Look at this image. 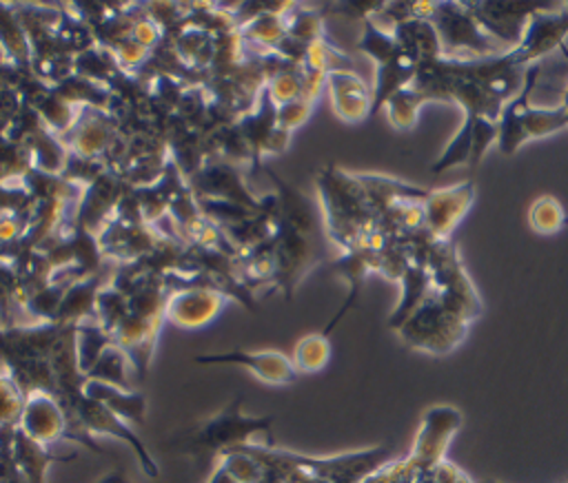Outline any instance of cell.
I'll return each instance as SVG.
<instances>
[{"mask_svg":"<svg viewBox=\"0 0 568 483\" xmlns=\"http://www.w3.org/2000/svg\"><path fill=\"white\" fill-rule=\"evenodd\" d=\"M82 392L87 397H91L93 401L102 403L104 408H109L115 417H120L126 423H144L146 419V399L142 392L135 390H124L104 381H95V379H84Z\"/></svg>","mask_w":568,"mask_h":483,"instance_id":"e0dca14e","label":"cell"},{"mask_svg":"<svg viewBox=\"0 0 568 483\" xmlns=\"http://www.w3.org/2000/svg\"><path fill=\"white\" fill-rule=\"evenodd\" d=\"M566 213H564V206L550 197V195H541L532 202L530 210H528V224L532 226V230L537 233H557L564 228L566 224Z\"/></svg>","mask_w":568,"mask_h":483,"instance_id":"d4e9b609","label":"cell"},{"mask_svg":"<svg viewBox=\"0 0 568 483\" xmlns=\"http://www.w3.org/2000/svg\"><path fill=\"white\" fill-rule=\"evenodd\" d=\"M313 113V102L297 97L293 102H286L282 106H277V126H282L284 131H295L300 129Z\"/></svg>","mask_w":568,"mask_h":483,"instance_id":"4316f807","label":"cell"},{"mask_svg":"<svg viewBox=\"0 0 568 483\" xmlns=\"http://www.w3.org/2000/svg\"><path fill=\"white\" fill-rule=\"evenodd\" d=\"M209 483H240V481L233 476V472H231L222 461H217V465H215V470H213Z\"/></svg>","mask_w":568,"mask_h":483,"instance_id":"83f0119b","label":"cell"},{"mask_svg":"<svg viewBox=\"0 0 568 483\" xmlns=\"http://www.w3.org/2000/svg\"><path fill=\"white\" fill-rule=\"evenodd\" d=\"M115 137V117L106 109L82 106L78 109L73 126L62 135V142L71 151V155L104 162V155Z\"/></svg>","mask_w":568,"mask_h":483,"instance_id":"9c48e42d","label":"cell"},{"mask_svg":"<svg viewBox=\"0 0 568 483\" xmlns=\"http://www.w3.org/2000/svg\"><path fill=\"white\" fill-rule=\"evenodd\" d=\"M189 188L200 199H217V202H233L248 208L260 210L264 206V199L253 197L248 186L244 184L242 175L231 162L217 160L202 164L197 171L191 173Z\"/></svg>","mask_w":568,"mask_h":483,"instance_id":"52a82bcc","label":"cell"},{"mask_svg":"<svg viewBox=\"0 0 568 483\" xmlns=\"http://www.w3.org/2000/svg\"><path fill=\"white\" fill-rule=\"evenodd\" d=\"M402 284V301L397 306V310L390 315V326L399 330V326L419 308V304L428 297L433 281H430V273L424 266H415L410 264L406 268V273L399 279Z\"/></svg>","mask_w":568,"mask_h":483,"instance_id":"ffe728a7","label":"cell"},{"mask_svg":"<svg viewBox=\"0 0 568 483\" xmlns=\"http://www.w3.org/2000/svg\"><path fill=\"white\" fill-rule=\"evenodd\" d=\"M0 47L13 66L31 64V42L13 4H0Z\"/></svg>","mask_w":568,"mask_h":483,"instance_id":"d6986e66","label":"cell"},{"mask_svg":"<svg viewBox=\"0 0 568 483\" xmlns=\"http://www.w3.org/2000/svg\"><path fill=\"white\" fill-rule=\"evenodd\" d=\"M568 38V4H559L555 9L539 7L521 35V42L510 49V55L517 66L526 69L528 64L541 62L550 53L559 51Z\"/></svg>","mask_w":568,"mask_h":483,"instance_id":"8992f818","label":"cell"},{"mask_svg":"<svg viewBox=\"0 0 568 483\" xmlns=\"http://www.w3.org/2000/svg\"><path fill=\"white\" fill-rule=\"evenodd\" d=\"M430 102L419 89H415L413 84L399 89L395 95H390V100L384 104L388 122L393 124V129L406 131L413 129L419 115V109Z\"/></svg>","mask_w":568,"mask_h":483,"instance_id":"7402d4cb","label":"cell"},{"mask_svg":"<svg viewBox=\"0 0 568 483\" xmlns=\"http://www.w3.org/2000/svg\"><path fill=\"white\" fill-rule=\"evenodd\" d=\"M64 414H67V423L75 421L82 423V428L93 436V434H106V436H115L120 441H124L138 456L144 474L149 476H158V463L153 461V456L149 454V450L144 448L142 439L133 432V428L122 421L120 417H115L109 408H104L102 403L93 401L91 397H87L84 392H80L78 397L60 403Z\"/></svg>","mask_w":568,"mask_h":483,"instance_id":"5b68a950","label":"cell"},{"mask_svg":"<svg viewBox=\"0 0 568 483\" xmlns=\"http://www.w3.org/2000/svg\"><path fill=\"white\" fill-rule=\"evenodd\" d=\"M331 359V343L324 332L306 335L297 341L293 352V366L297 372H320Z\"/></svg>","mask_w":568,"mask_h":483,"instance_id":"cb8c5ba5","label":"cell"},{"mask_svg":"<svg viewBox=\"0 0 568 483\" xmlns=\"http://www.w3.org/2000/svg\"><path fill=\"white\" fill-rule=\"evenodd\" d=\"M466 326V319L450 312L433 292H428L419 308L399 326V332L404 341L415 348L446 352L464 339Z\"/></svg>","mask_w":568,"mask_h":483,"instance_id":"277c9868","label":"cell"},{"mask_svg":"<svg viewBox=\"0 0 568 483\" xmlns=\"http://www.w3.org/2000/svg\"><path fill=\"white\" fill-rule=\"evenodd\" d=\"M195 363L242 366L253 377L271 386H288L300 374L293 366V359H288L280 350H231V352H217V354H197Z\"/></svg>","mask_w":568,"mask_h":483,"instance_id":"30bf717a","label":"cell"},{"mask_svg":"<svg viewBox=\"0 0 568 483\" xmlns=\"http://www.w3.org/2000/svg\"><path fill=\"white\" fill-rule=\"evenodd\" d=\"M11 448H13V456H16V463H18V470L20 474L24 476L27 483H44V476H47V470L53 461H67V459H73L71 454L69 456H58V454H51L47 445H40L38 441L29 439L22 430H13V439H11Z\"/></svg>","mask_w":568,"mask_h":483,"instance_id":"ac0fdd59","label":"cell"},{"mask_svg":"<svg viewBox=\"0 0 568 483\" xmlns=\"http://www.w3.org/2000/svg\"><path fill=\"white\" fill-rule=\"evenodd\" d=\"M430 22L448 60H479L510 51L479 27L468 2H435Z\"/></svg>","mask_w":568,"mask_h":483,"instance_id":"3957f363","label":"cell"},{"mask_svg":"<svg viewBox=\"0 0 568 483\" xmlns=\"http://www.w3.org/2000/svg\"><path fill=\"white\" fill-rule=\"evenodd\" d=\"M129 317V301L122 290H118L111 281L102 286L98 301H95V321L109 335L118 330V326Z\"/></svg>","mask_w":568,"mask_h":483,"instance_id":"603a6c76","label":"cell"},{"mask_svg":"<svg viewBox=\"0 0 568 483\" xmlns=\"http://www.w3.org/2000/svg\"><path fill=\"white\" fill-rule=\"evenodd\" d=\"M226 299L229 297L224 292L204 284L180 286L173 288L166 299L164 319L180 328L195 330L209 326L222 312Z\"/></svg>","mask_w":568,"mask_h":483,"instance_id":"ba28073f","label":"cell"},{"mask_svg":"<svg viewBox=\"0 0 568 483\" xmlns=\"http://www.w3.org/2000/svg\"><path fill=\"white\" fill-rule=\"evenodd\" d=\"M326 89L331 95L333 111L339 120L357 124L371 115L373 91L353 69L331 71L326 78Z\"/></svg>","mask_w":568,"mask_h":483,"instance_id":"5bb4252c","label":"cell"},{"mask_svg":"<svg viewBox=\"0 0 568 483\" xmlns=\"http://www.w3.org/2000/svg\"><path fill=\"white\" fill-rule=\"evenodd\" d=\"M131 372H133V366H131L129 354L113 341L100 354V359L93 363L87 379H95V381H104V383H111V386H118L124 390H133Z\"/></svg>","mask_w":568,"mask_h":483,"instance_id":"44dd1931","label":"cell"},{"mask_svg":"<svg viewBox=\"0 0 568 483\" xmlns=\"http://www.w3.org/2000/svg\"><path fill=\"white\" fill-rule=\"evenodd\" d=\"M475 202V184L462 182L448 188L430 191L428 199L424 202L426 210V228L437 239H448L450 230L459 224V219L466 215V210Z\"/></svg>","mask_w":568,"mask_h":483,"instance_id":"4fadbf2b","label":"cell"},{"mask_svg":"<svg viewBox=\"0 0 568 483\" xmlns=\"http://www.w3.org/2000/svg\"><path fill=\"white\" fill-rule=\"evenodd\" d=\"M98 483H129V479H126V474L122 470H111Z\"/></svg>","mask_w":568,"mask_h":483,"instance_id":"f1b7e54d","label":"cell"},{"mask_svg":"<svg viewBox=\"0 0 568 483\" xmlns=\"http://www.w3.org/2000/svg\"><path fill=\"white\" fill-rule=\"evenodd\" d=\"M18 430L40 445H53L67 439V414L55 394L33 392L27 397Z\"/></svg>","mask_w":568,"mask_h":483,"instance_id":"7c38bea8","label":"cell"},{"mask_svg":"<svg viewBox=\"0 0 568 483\" xmlns=\"http://www.w3.org/2000/svg\"><path fill=\"white\" fill-rule=\"evenodd\" d=\"M109 281H111V277H104L102 270L73 281L64 290L53 321H58L62 326H78L84 321H95V301H98L102 286Z\"/></svg>","mask_w":568,"mask_h":483,"instance_id":"9a60e30c","label":"cell"},{"mask_svg":"<svg viewBox=\"0 0 568 483\" xmlns=\"http://www.w3.org/2000/svg\"><path fill=\"white\" fill-rule=\"evenodd\" d=\"M559 51H561V55H564V60H566V62H568V44H564V47H561V49H559ZM561 106H564V109H566V111H568V89H566V93H564V104H561Z\"/></svg>","mask_w":568,"mask_h":483,"instance_id":"f546056e","label":"cell"},{"mask_svg":"<svg viewBox=\"0 0 568 483\" xmlns=\"http://www.w3.org/2000/svg\"><path fill=\"white\" fill-rule=\"evenodd\" d=\"M457 423H459L457 412L444 410V408L433 410L424 421V430L417 439L415 454L408 459L410 465L413 467H430L433 463H439V456L446 450V441L455 432Z\"/></svg>","mask_w":568,"mask_h":483,"instance_id":"2e32d148","label":"cell"},{"mask_svg":"<svg viewBox=\"0 0 568 483\" xmlns=\"http://www.w3.org/2000/svg\"><path fill=\"white\" fill-rule=\"evenodd\" d=\"M539 75H541V62L528 64L524 71L521 91L501 109V115L497 120L499 124L497 146L504 155H513L528 140L546 137L568 129V111L561 104L555 109H541L530 104V93L535 91Z\"/></svg>","mask_w":568,"mask_h":483,"instance_id":"6da1fadb","label":"cell"},{"mask_svg":"<svg viewBox=\"0 0 568 483\" xmlns=\"http://www.w3.org/2000/svg\"><path fill=\"white\" fill-rule=\"evenodd\" d=\"M33 202H36V197L27 191V186L22 182L20 184H2L0 182V215L29 217Z\"/></svg>","mask_w":568,"mask_h":483,"instance_id":"484cf974","label":"cell"},{"mask_svg":"<svg viewBox=\"0 0 568 483\" xmlns=\"http://www.w3.org/2000/svg\"><path fill=\"white\" fill-rule=\"evenodd\" d=\"M242 401H244L242 394L235 397L224 410L204 419L195 428L186 430L173 443L182 452L193 456H204V454L220 456L224 452L253 443L257 434H266L271 439L273 417H251L242 412Z\"/></svg>","mask_w":568,"mask_h":483,"instance_id":"7a4b0ae2","label":"cell"},{"mask_svg":"<svg viewBox=\"0 0 568 483\" xmlns=\"http://www.w3.org/2000/svg\"><path fill=\"white\" fill-rule=\"evenodd\" d=\"M468 9L490 38L501 42L506 49H515L521 42L530 16L539 7L519 2H468Z\"/></svg>","mask_w":568,"mask_h":483,"instance_id":"8fae6325","label":"cell"}]
</instances>
